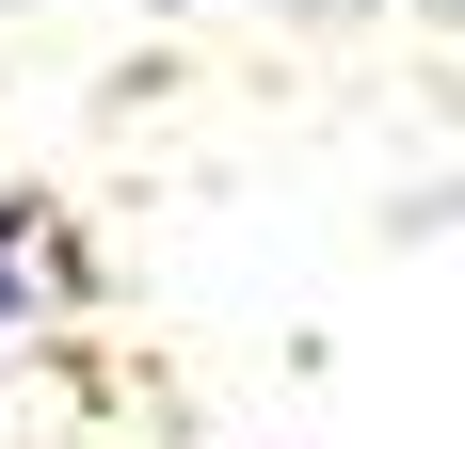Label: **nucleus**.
Wrapping results in <instances>:
<instances>
[{"mask_svg": "<svg viewBox=\"0 0 465 449\" xmlns=\"http://www.w3.org/2000/svg\"><path fill=\"white\" fill-rule=\"evenodd\" d=\"M33 289H48V209H33V193H0V321L33 305Z\"/></svg>", "mask_w": 465, "mask_h": 449, "instance_id": "f257e3e1", "label": "nucleus"}]
</instances>
